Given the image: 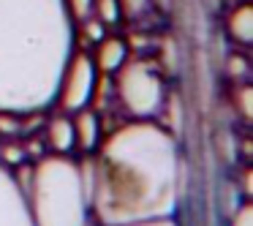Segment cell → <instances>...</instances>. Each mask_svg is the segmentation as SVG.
I'll return each mask as SVG.
<instances>
[{
  "label": "cell",
  "mask_w": 253,
  "mask_h": 226,
  "mask_svg": "<svg viewBox=\"0 0 253 226\" xmlns=\"http://www.w3.org/2000/svg\"><path fill=\"white\" fill-rule=\"evenodd\" d=\"M150 6H153V0H120L123 17L128 19H142L150 11Z\"/></svg>",
  "instance_id": "4fadbf2b"
},
{
  "label": "cell",
  "mask_w": 253,
  "mask_h": 226,
  "mask_svg": "<svg viewBox=\"0 0 253 226\" xmlns=\"http://www.w3.org/2000/svg\"><path fill=\"white\" fill-rule=\"evenodd\" d=\"M0 161H3L6 166H19V164H25V161H28L25 147H22V142H19L17 136L6 139V142H0Z\"/></svg>",
  "instance_id": "9c48e42d"
},
{
  "label": "cell",
  "mask_w": 253,
  "mask_h": 226,
  "mask_svg": "<svg viewBox=\"0 0 253 226\" xmlns=\"http://www.w3.org/2000/svg\"><path fill=\"white\" fill-rule=\"evenodd\" d=\"M128 55H131V46L123 36H104L95 44V52L90 60H93V68L98 77H112L128 63Z\"/></svg>",
  "instance_id": "3957f363"
},
{
  "label": "cell",
  "mask_w": 253,
  "mask_h": 226,
  "mask_svg": "<svg viewBox=\"0 0 253 226\" xmlns=\"http://www.w3.org/2000/svg\"><path fill=\"white\" fill-rule=\"evenodd\" d=\"M44 128H46L44 142H46V147L52 150V155H71L74 150H77L71 115H66V112H60V115H52L49 120L44 123Z\"/></svg>",
  "instance_id": "277c9868"
},
{
  "label": "cell",
  "mask_w": 253,
  "mask_h": 226,
  "mask_svg": "<svg viewBox=\"0 0 253 226\" xmlns=\"http://www.w3.org/2000/svg\"><path fill=\"white\" fill-rule=\"evenodd\" d=\"M93 17L101 19L106 28L117 25L123 19V8H120V0H93Z\"/></svg>",
  "instance_id": "ba28073f"
},
{
  "label": "cell",
  "mask_w": 253,
  "mask_h": 226,
  "mask_svg": "<svg viewBox=\"0 0 253 226\" xmlns=\"http://www.w3.org/2000/svg\"><path fill=\"white\" fill-rule=\"evenodd\" d=\"M117 95L136 117H155L166 106V82L158 68L147 60L126 63L117 71Z\"/></svg>",
  "instance_id": "6da1fadb"
},
{
  "label": "cell",
  "mask_w": 253,
  "mask_h": 226,
  "mask_svg": "<svg viewBox=\"0 0 253 226\" xmlns=\"http://www.w3.org/2000/svg\"><path fill=\"white\" fill-rule=\"evenodd\" d=\"M22 134V120H19L17 112H6L0 109V136L3 139H11Z\"/></svg>",
  "instance_id": "7c38bea8"
},
{
  "label": "cell",
  "mask_w": 253,
  "mask_h": 226,
  "mask_svg": "<svg viewBox=\"0 0 253 226\" xmlns=\"http://www.w3.org/2000/svg\"><path fill=\"white\" fill-rule=\"evenodd\" d=\"M66 8L74 22H82V19L93 17V0H66Z\"/></svg>",
  "instance_id": "5bb4252c"
},
{
  "label": "cell",
  "mask_w": 253,
  "mask_h": 226,
  "mask_svg": "<svg viewBox=\"0 0 253 226\" xmlns=\"http://www.w3.org/2000/svg\"><path fill=\"white\" fill-rule=\"evenodd\" d=\"M95 82H98V74L93 68L87 52H74L66 63V71L60 77V88H57L55 104L60 106V112L74 115L82 106H90L95 95Z\"/></svg>",
  "instance_id": "7a4b0ae2"
},
{
  "label": "cell",
  "mask_w": 253,
  "mask_h": 226,
  "mask_svg": "<svg viewBox=\"0 0 253 226\" xmlns=\"http://www.w3.org/2000/svg\"><path fill=\"white\" fill-rule=\"evenodd\" d=\"M226 33L240 46L253 44V6L248 0H242L240 6H234L229 11V17H226Z\"/></svg>",
  "instance_id": "8992f818"
},
{
  "label": "cell",
  "mask_w": 253,
  "mask_h": 226,
  "mask_svg": "<svg viewBox=\"0 0 253 226\" xmlns=\"http://www.w3.org/2000/svg\"><path fill=\"white\" fill-rule=\"evenodd\" d=\"M104 36H106V25L101 22V19L87 17V19L79 22V39H82L84 44H98Z\"/></svg>",
  "instance_id": "30bf717a"
},
{
  "label": "cell",
  "mask_w": 253,
  "mask_h": 226,
  "mask_svg": "<svg viewBox=\"0 0 253 226\" xmlns=\"http://www.w3.org/2000/svg\"><path fill=\"white\" fill-rule=\"evenodd\" d=\"M74 139H77V147L79 153L90 155L93 150H98L101 142V120L95 115V109L90 106H82L79 112H74Z\"/></svg>",
  "instance_id": "5b68a950"
},
{
  "label": "cell",
  "mask_w": 253,
  "mask_h": 226,
  "mask_svg": "<svg viewBox=\"0 0 253 226\" xmlns=\"http://www.w3.org/2000/svg\"><path fill=\"white\" fill-rule=\"evenodd\" d=\"M226 77L234 85L248 82V79H251V57L242 55V52H231V55L226 57Z\"/></svg>",
  "instance_id": "52a82bcc"
},
{
  "label": "cell",
  "mask_w": 253,
  "mask_h": 226,
  "mask_svg": "<svg viewBox=\"0 0 253 226\" xmlns=\"http://www.w3.org/2000/svg\"><path fill=\"white\" fill-rule=\"evenodd\" d=\"M251 85L248 82H240L234 88V93H231V101H234V106H237V112H240V117L245 123H251V117H253V109H251Z\"/></svg>",
  "instance_id": "8fae6325"
},
{
  "label": "cell",
  "mask_w": 253,
  "mask_h": 226,
  "mask_svg": "<svg viewBox=\"0 0 253 226\" xmlns=\"http://www.w3.org/2000/svg\"><path fill=\"white\" fill-rule=\"evenodd\" d=\"M22 147H25V155H28V158H33V161L46 158V142H44V139H39V136H36V139L33 136L25 139Z\"/></svg>",
  "instance_id": "9a60e30c"
}]
</instances>
